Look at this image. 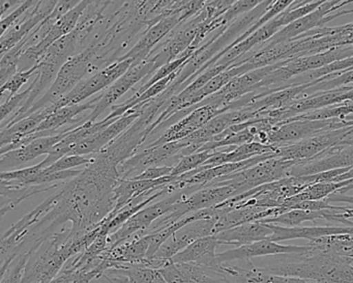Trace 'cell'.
Here are the masks:
<instances>
[{"instance_id":"obj_1","label":"cell","mask_w":353,"mask_h":283,"mask_svg":"<svg viewBox=\"0 0 353 283\" xmlns=\"http://www.w3.org/2000/svg\"><path fill=\"white\" fill-rule=\"evenodd\" d=\"M294 255L293 260L290 256L288 260L280 258L264 266V270L270 274L294 277L311 283H353V264L346 255L312 247Z\"/></svg>"},{"instance_id":"obj_2","label":"cell","mask_w":353,"mask_h":283,"mask_svg":"<svg viewBox=\"0 0 353 283\" xmlns=\"http://www.w3.org/2000/svg\"><path fill=\"white\" fill-rule=\"evenodd\" d=\"M71 228L72 225L61 227L32 248L22 283H50L61 272L65 264L75 256L70 239Z\"/></svg>"},{"instance_id":"obj_3","label":"cell","mask_w":353,"mask_h":283,"mask_svg":"<svg viewBox=\"0 0 353 283\" xmlns=\"http://www.w3.org/2000/svg\"><path fill=\"white\" fill-rule=\"evenodd\" d=\"M98 71L96 69V55L94 51L88 47L65 64L59 71L57 79L53 82L52 86L32 106L26 117L45 107L51 106L59 102L61 99L71 92L82 80L85 79L86 76L90 74L94 75Z\"/></svg>"},{"instance_id":"obj_4","label":"cell","mask_w":353,"mask_h":283,"mask_svg":"<svg viewBox=\"0 0 353 283\" xmlns=\"http://www.w3.org/2000/svg\"><path fill=\"white\" fill-rule=\"evenodd\" d=\"M301 161L283 160L272 158L263 161L251 168L245 169L239 173H232L226 177H219L208 187H220V186H231L236 190L237 194L245 193L260 186L274 183L289 177L291 168Z\"/></svg>"},{"instance_id":"obj_5","label":"cell","mask_w":353,"mask_h":283,"mask_svg":"<svg viewBox=\"0 0 353 283\" xmlns=\"http://www.w3.org/2000/svg\"><path fill=\"white\" fill-rule=\"evenodd\" d=\"M188 196L189 195L183 190H179V191L165 196L160 202H154V204H150V206L142 208L137 214L129 219L121 228L109 235V249L121 245L132 237H139L146 229L152 226L154 221L170 212L177 202L188 197Z\"/></svg>"},{"instance_id":"obj_6","label":"cell","mask_w":353,"mask_h":283,"mask_svg":"<svg viewBox=\"0 0 353 283\" xmlns=\"http://www.w3.org/2000/svg\"><path fill=\"white\" fill-rule=\"evenodd\" d=\"M353 123L340 119H319V121H293L274 126L268 131V146L281 148L301 140L350 127Z\"/></svg>"},{"instance_id":"obj_7","label":"cell","mask_w":353,"mask_h":283,"mask_svg":"<svg viewBox=\"0 0 353 283\" xmlns=\"http://www.w3.org/2000/svg\"><path fill=\"white\" fill-rule=\"evenodd\" d=\"M132 65H133L132 59H119L112 65L82 80L67 96L63 97L55 104L51 105V109L54 111L63 107L81 104L94 95L110 88L121 76L129 71Z\"/></svg>"},{"instance_id":"obj_8","label":"cell","mask_w":353,"mask_h":283,"mask_svg":"<svg viewBox=\"0 0 353 283\" xmlns=\"http://www.w3.org/2000/svg\"><path fill=\"white\" fill-rule=\"evenodd\" d=\"M158 70L159 68L157 67L156 63L150 59H146L139 65L130 68L129 71L125 75L121 76L117 82H114L110 88H107L103 92L96 108L90 115L84 117L83 123L82 124L86 123V121L96 123L97 119L100 115H102L107 109L114 106L115 103L123 95L127 94L131 88H133L138 82L142 81V84H144L148 79V77L154 75Z\"/></svg>"},{"instance_id":"obj_9","label":"cell","mask_w":353,"mask_h":283,"mask_svg":"<svg viewBox=\"0 0 353 283\" xmlns=\"http://www.w3.org/2000/svg\"><path fill=\"white\" fill-rule=\"evenodd\" d=\"M352 127L353 126L342 128L336 131L319 134V135L301 140L295 144L276 148L274 155H276V158L283 159V160L307 162V161L319 156L325 150H330L332 146H338Z\"/></svg>"},{"instance_id":"obj_10","label":"cell","mask_w":353,"mask_h":283,"mask_svg":"<svg viewBox=\"0 0 353 283\" xmlns=\"http://www.w3.org/2000/svg\"><path fill=\"white\" fill-rule=\"evenodd\" d=\"M141 115V105L128 111L106 129L68 148L65 156H90L99 154L119 135L127 131Z\"/></svg>"},{"instance_id":"obj_11","label":"cell","mask_w":353,"mask_h":283,"mask_svg":"<svg viewBox=\"0 0 353 283\" xmlns=\"http://www.w3.org/2000/svg\"><path fill=\"white\" fill-rule=\"evenodd\" d=\"M59 1H37L21 19L10 28L0 41V55L3 57L8 51L17 46L20 42L28 38L44 20L52 14Z\"/></svg>"},{"instance_id":"obj_12","label":"cell","mask_w":353,"mask_h":283,"mask_svg":"<svg viewBox=\"0 0 353 283\" xmlns=\"http://www.w3.org/2000/svg\"><path fill=\"white\" fill-rule=\"evenodd\" d=\"M336 168L353 169V144H338L307 162H297L289 177L315 175Z\"/></svg>"},{"instance_id":"obj_13","label":"cell","mask_w":353,"mask_h":283,"mask_svg":"<svg viewBox=\"0 0 353 283\" xmlns=\"http://www.w3.org/2000/svg\"><path fill=\"white\" fill-rule=\"evenodd\" d=\"M216 219H199L188 223L175 231L158 250L154 257L169 260L179 252L202 237L214 235Z\"/></svg>"},{"instance_id":"obj_14","label":"cell","mask_w":353,"mask_h":283,"mask_svg":"<svg viewBox=\"0 0 353 283\" xmlns=\"http://www.w3.org/2000/svg\"><path fill=\"white\" fill-rule=\"evenodd\" d=\"M309 246L282 245L270 240L256 242L250 245L235 247L224 252L216 253V260L219 264H229L241 260H251L252 258L259 256L289 255V254H299L307 251Z\"/></svg>"},{"instance_id":"obj_15","label":"cell","mask_w":353,"mask_h":283,"mask_svg":"<svg viewBox=\"0 0 353 283\" xmlns=\"http://www.w3.org/2000/svg\"><path fill=\"white\" fill-rule=\"evenodd\" d=\"M77 127H79V126H71V127L67 128L65 131L61 132V134L38 138V139L28 144V146H22L18 150L1 155L0 156V165L3 168L1 173L9 171V169L12 168H19L26 163L30 162V161L34 160L39 157L44 156V155L47 156L57 144L67 137L69 132Z\"/></svg>"},{"instance_id":"obj_16","label":"cell","mask_w":353,"mask_h":283,"mask_svg":"<svg viewBox=\"0 0 353 283\" xmlns=\"http://www.w3.org/2000/svg\"><path fill=\"white\" fill-rule=\"evenodd\" d=\"M223 113L224 111L219 110L212 106L198 107L195 110L189 113L187 117L168 128L158 139L146 146H162V144H169V142L185 139L198 130L201 129L214 117H218Z\"/></svg>"},{"instance_id":"obj_17","label":"cell","mask_w":353,"mask_h":283,"mask_svg":"<svg viewBox=\"0 0 353 283\" xmlns=\"http://www.w3.org/2000/svg\"><path fill=\"white\" fill-rule=\"evenodd\" d=\"M245 266L222 264L221 274L226 279L227 283H311L303 279L294 277L280 276L270 274L264 268L256 266L252 260H243Z\"/></svg>"},{"instance_id":"obj_18","label":"cell","mask_w":353,"mask_h":283,"mask_svg":"<svg viewBox=\"0 0 353 283\" xmlns=\"http://www.w3.org/2000/svg\"><path fill=\"white\" fill-rule=\"evenodd\" d=\"M220 246L216 235L202 237L188 246L171 258L173 264H193L218 271L221 264L216 260V248Z\"/></svg>"},{"instance_id":"obj_19","label":"cell","mask_w":353,"mask_h":283,"mask_svg":"<svg viewBox=\"0 0 353 283\" xmlns=\"http://www.w3.org/2000/svg\"><path fill=\"white\" fill-rule=\"evenodd\" d=\"M102 94L94 97L92 100L88 102L81 103V104L72 105V106L63 107V108L57 109V110L51 113L47 117V119L39 126L37 132H44L47 136H54L61 134L63 131H59L63 126L79 125L83 123V119H76L78 115H81L84 111L94 110L98 104L99 100L101 99ZM65 131V130H63Z\"/></svg>"},{"instance_id":"obj_20","label":"cell","mask_w":353,"mask_h":283,"mask_svg":"<svg viewBox=\"0 0 353 283\" xmlns=\"http://www.w3.org/2000/svg\"><path fill=\"white\" fill-rule=\"evenodd\" d=\"M272 229L270 224L257 222L245 223L233 228L227 229L216 235L220 245H232L235 247L250 245L256 242L270 240Z\"/></svg>"},{"instance_id":"obj_21","label":"cell","mask_w":353,"mask_h":283,"mask_svg":"<svg viewBox=\"0 0 353 283\" xmlns=\"http://www.w3.org/2000/svg\"><path fill=\"white\" fill-rule=\"evenodd\" d=\"M150 237H132L117 247L105 251L107 264H139L148 260Z\"/></svg>"},{"instance_id":"obj_22","label":"cell","mask_w":353,"mask_h":283,"mask_svg":"<svg viewBox=\"0 0 353 283\" xmlns=\"http://www.w3.org/2000/svg\"><path fill=\"white\" fill-rule=\"evenodd\" d=\"M57 187H59L57 184L20 186L11 182L1 181V217L5 216L10 211L15 210L18 204H21L23 200L42 192L50 191Z\"/></svg>"},{"instance_id":"obj_23","label":"cell","mask_w":353,"mask_h":283,"mask_svg":"<svg viewBox=\"0 0 353 283\" xmlns=\"http://www.w3.org/2000/svg\"><path fill=\"white\" fill-rule=\"evenodd\" d=\"M310 247L320 251L332 252L339 255H346L353 251V233L326 235L307 243Z\"/></svg>"},{"instance_id":"obj_24","label":"cell","mask_w":353,"mask_h":283,"mask_svg":"<svg viewBox=\"0 0 353 283\" xmlns=\"http://www.w3.org/2000/svg\"><path fill=\"white\" fill-rule=\"evenodd\" d=\"M317 220H324V210H292L290 212L280 215V216L263 219L259 222L266 223V224L280 225V226L284 227H299L307 221L315 223Z\"/></svg>"},{"instance_id":"obj_25","label":"cell","mask_w":353,"mask_h":283,"mask_svg":"<svg viewBox=\"0 0 353 283\" xmlns=\"http://www.w3.org/2000/svg\"><path fill=\"white\" fill-rule=\"evenodd\" d=\"M24 52L23 42H20L17 46L8 51L1 57L0 61V84L1 86L7 84L15 74L18 73L20 57Z\"/></svg>"},{"instance_id":"obj_26","label":"cell","mask_w":353,"mask_h":283,"mask_svg":"<svg viewBox=\"0 0 353 283\" xmlns=\"http://www.w3.org/2000/svg\"><path fill=\"white\" fill-rule=\"evenodd\" d=\"M216 150H206V152H198L195 154L188 155V156L181 157L179 162L173 167L172 173L170 177H179L185 175L190 171L195 170L199 167L203 166L204 163L212 158V155Z\"/></svg>"},{"instance_id":"obj_27","label":"cell","mask_w":353,"mask_h":283,"mask_svg":"<svg viewBox=\"0 0 353 283\" xmlns=\"http://www.w3.org/2000/svg\"><path fill=\"white\" fill-rule=\"evenodd\" d=\"M30 252H22L20 253L10 266L1 272V281L0 283H22L23 281L24 269L26 262L30 258Z\"/></svg>"},{"instance_id":"obj_28","label":"cell","mask_w":353,"mask_h":283,"mask_svg":"<svg viewBox=\"0 0 353 283\" xmlns=\"http://www.w3.org/2000/svg\"><path fill=\"white\" fill-rule=\"evenodd\" d=\"M96 161V155L90 156H65L57 160L54 164L47 167L43 170L44 173H61V171L72 170L75 167L90 165Z\"/></svg>"},{"instance_id":"obj_29","label":"cell","mask_w":353,"mask_h":283,"mask_svg":"<svg viewBox=\"0 0 353 283\" xmlns=\"http://www.w3.org/2000/svg\"><path fill=\"white\" fill-rule=\"evenodd\" d=\"M39 70V65H37L36 67L32 68V69L28 70V71L23 72H18L17 74L13 76L7 84H3L1 86V90H0V95L3 96L6 92H10V96L8 97V99L12 98V97L16 96V95L19 94V90H21L22 86L28 81V80L32 78V76L34 74H37Z\"/></svg>"},{"instance_id":"obj_30","label":"cell","mask_w":353,"mask_h":283,"mask_svg":"<svg viewBox=\"0 0 353 283\" xmlns=\"http://www.w3.org/2000/svg\"><path fill=\"white\" fill-rule=\"evenodd\" d=\"M30 92H32V88L30 86L24 92H19L12 98L7 99V101L1 104V107H0V121H1V124L5 123L6 119H9L10 115L12 117L14 113H17L26 104Z\"/></svg>"},{"instance_id":"obj_31","label":"cell","mask_w":353,"mask_h":283,"mask_svg":"<svg viewBox=\"0 0 353 283\" xmlns=\"http://www.w3.org/2000/svg\"><path fill=\"white\" fill-rule=\"evenodd\" d=\"M37 1H22L21 5L19 7L16 8L13 12H12L10 15H8L7 17L1 19V22H0V28H1V36L6 34L10 28H13L20 19H21L22 16L30 9V8L34 7L36 5Z\"/></svg>"},{"instance_id":"obj_32","label":"cell","mask_w":353,"mask_h":283,"mask_svg":"<svg viewBox=\"0 0 353 283\" xmlns=\"http://www.w3.org/2000/svg\"><path fill=\"white\" fill-rule=\"evenodd\" d=\"M172 170V166L150 167V168H148L146 170L142 171L140 175L132 177L131 179H134V181H142V179H150V181H154V179H161V177H169V175H171Z\"/></svg>"},{"instance_id":"obj_33","label":"cell","mask_w":353,"mask_h":283,"mask_svg":"<svg viewBox=\"0 0 353 283\" xmlns=\"http://www.w3.org/2000/svg\"><path fill=\"white\" fill-rule=\"evenodd\" d=\"M325 200L332 204L334 202H343V204H347L349 206H353V196L347 195V194L334 193L328 196Z\"/></svg>"},{"instance_id":"obj_34","label":"cell","mask_w":353,"mask_h":283,"mask_svg":"<svg viewBox=\"0 0 353 283\" xmlns=\"http://www.w3.org/2000/svg\"><path fill=\"white\" fill-rule=\"evenodd\" d=\"M22 1H0V17L3 19L5 17L6 11L11 9L12 7H19Z\"/></svg>"},{"instance_id":"obj_35","label":"cell","mask_w":353,"mask_h":283,"mask_svg":"<svg viewBox=\"0 0 353 283\" xmlns=\"http://www.w3.org/2000/svg\"><path fill=\"white\" fill-rule=\"evenodd\" d=\"M339 30L343 34L350 35L353 34V22L351 23L344 24V26H338Z\"/></svg>"},{"instance_id":"obj_36","label":"cell","mask_w":353,"mask_h":283,"mask_svg":"<svg viewBox=\"0 0 353 283\" xmlns=\"http://www.w3.org/2000/svg\"><path fill=\"white\" fill-rule=\"evenodd\" d=\"M346 45H353V34H350L347 37Z\"/></svg>"},{"instance_id":"obj_37","label":"cell","mask_w":353,"mask_h":283,"mask_svg":"<svg viewBox=\"0 0 353 283\" xmlns=\"http://www.w3.org/2000/svg\"><path fill=\"white\" fill-rule=\"evenodd\" d=\"M347 257H348V260H350L351 264H353V251L350 252L349 254H347Z\"/></svg>"},{"instance_id":"obj_38","label":"cell","mask_w":353,"mask_h":283,"mask_svg":"<svg viewBox=\"0 0 353 283\" xmlns=\"http://www.w3.org/2000/svg\"><path fill=\"white\" fill-rule=\"evenodd\" d=\"M90 283H98V279H97V277H96V278L92 279V280L90 281Z\"/></svg>"}]
</instances>
